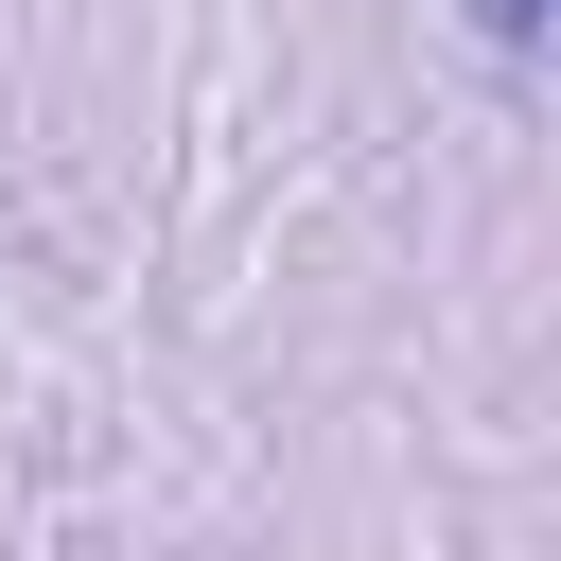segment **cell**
<instances>
[{
  "mask_svg": "<svg viewBox=\"0 0 561 561\" xmlns=\"http://www.w3.org/2000/svg\"><path fill=\"white\" fill-rule=\"evenodd\" d=\"M473 18H491V35H508V53H526V35H543V0H473Z\"/></svg>",
  "mask_w": 561,
  "mask_h": 561,
  "instance_id": "obj_1",
  "label": "cell"
}]
</instances>
